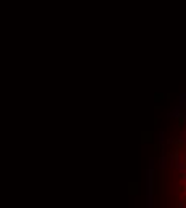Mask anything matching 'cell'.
I'll return each instance as SVG.
<instances>
[{
	"mask_svg": "<svg viewBox=\"0 0 186 208\" xmlns=\"http://www.w3.org/2000/svg\"><path fill=\"white\" fill-rule=\"evenodd\" d=\"M180 179L183 182H186V171H181V173H180Z\"/></svg>",
	"mask_w": 186,
	"mask_h": 208,
	"instance_id": "obj_3",
	"label": "cell"
},
{
	"mask_svg": "<svg viewBox=\"0 0 186 208\" xmlns=\"http://www.w3.org/2000/svg\"><path fill=\"white\" fill-rule=\"evenodd\" d=\"M178 206L184 208V206H186V199H181V200H180V202H178Z\"/></svg>",
	"mask_w": 186,
	"mask_h": 208,
	"instance_id": "obj_4",
	"label": "cell"
},
{
	"mask_svg": "<svg viewBox=\"0 0 186 208\" xmlns=\"http://www.w3.org/2000/svg\"><path fill=\"white\" fill-rule=\"evenodd\" d=\"M149 184H148V206H152V170H149Z\"/></svg>",
	"mask_w": 186,
	"mask_h": 208,
	"instance_id": "obj_1",
	"label": "cell"
},
{
	"mask_svg": "<svg viewBox=\"0 0 186 208\" xmlns=\"http://www.w3.org/2000/svg\"><path fill=\"white\" fill-rule=\"evenodd\" d=\"M177 170L181 173V171H186V162L184 160H178L177 162Z\"/></svg>",
	"mask_w": 186,
	"mask_h": 208,
	"instance_id": "obj_2",
	"label": "cell"
}]
</instances>
